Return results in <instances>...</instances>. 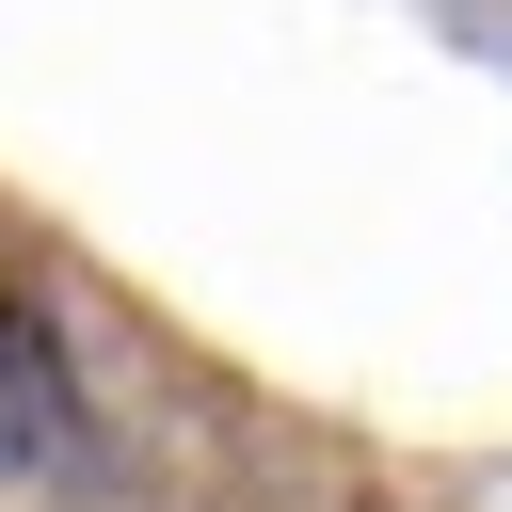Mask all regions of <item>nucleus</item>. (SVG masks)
<instances>
[{
	"instance_id": "f257e3e1",
	"label": "nucleus",
	"mask_w": 512,
	"mask_h": 512,
	"mask_svg": "<svg viewBox=\"0 0 512 512\" xmlns=\"http://www.w3.org/2000/svg\"><path fill=\"white\" fill-rule=\"evenodd\" d=\"M48 464H80V368H64V320L0 288V480H48Z\"/></svg>"
}]
</instances>
